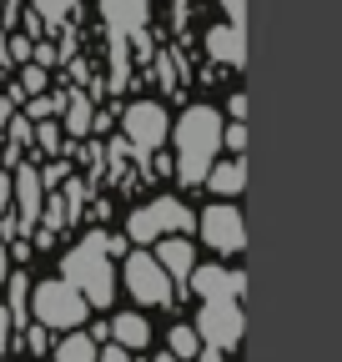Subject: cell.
<instances>
[{
	"mask_svg": "<svg viewBox=\"0 0 342 362\" xmlns=\"http://www.w3.org/2000/svg\"><path fill=\"white\" fill-rule=\"evenodd\" d=\"M222 111L211 106H187L177 121H171V141H177V176L187 187H201L211 161L222 156Z\"/></svg>",
	"mask_w": 342,
	"mask_h": 362,
	"instance_id": "obj_1",
	"label": "cell"
},
{
	"mask_svg": "<svg viewBox=\"0 0 342 362\" xmlns=\"http://www.w3.org/2000/svg\"><path fill=\"white\" fill-rule=\"evenodd\" d=\"M61 277L91 302V312L111 307L116 302V287H121V272H116V257L106 252V232H86L66 257H61Z\"/></svg>",
	"mask_w": 342,
	"mask_h": 362,
	"instance_id": "obj_2",
	"label": "cell"
},
{
	"mask_svg": "<svg viewBox=\"0 0 342 362\" xmlns=\"http://www.w3.org/2000/svg\"><path fill=\"white\" fill-rule=\"evenodd\" d=\"M30 322H46L51 332H76L91 322V302H86L66 277L30 282Z\"/></svg>",
	"mask_w": 342,
	"mask_h": 362,
	"instance_id": "obj_3",
	"label": "cell"
},
{
	"mask_svg": "<svg viewBox=\"0 0 342 362\" xmlns=\"http://www.w3.org/2000/svg\"><path fill=\"white\" fill-rule=\"evenodd\" d=\"M177 232H182V237L196 232L191 206L177 202V197H151V202H141L131 216H126V242H136V247L161 242V237H177Z\"/></svg>",
	"mask_w": 342,
	"mask_h": 362,
	"instance_id": "obj_4",
	"label": "cell"
},
{
	"mask_svg": "<svg viewBox=\"0 0 342 362\" xmlns=\"http://www.w3.org/2000/svg\"><path fill=\"white\" fill-rule=\"evenodd\" d=\"M121 282H126V292H131L141 307H171V297H177V287H171V277H166V267L156 262V252H141V247H131L121 257Z\"/></svg>",
	"mask_w": 342,
	"mask_h": 362,
	"instance_id": "obj_5",
	"label": "cell"
},
{
	"mask_svg": "<svg viewBox=\"0 0 342 362\" xmlns=\"http://www.w3.org/2000/svg\"><path fill=\"white\" fill-rule=\"evenodd\" d=\"M121 136H126V146H131L141 161L156 156L166 141H171V116L161 101H131L121 111Z\"/></svg>",
	"mask_w": 342,
	"mask_h": 362,
	"instance_id": "obj_6",
	"label": "cell"
},
{
	"mask_svg": "<svg viewBox=\"0 0 342 362\" xmlns=\"http://www.w3.org/2000/svg\"><path fill=\"white\" fill-rule=\"evenodd\" d=\"M191 327H196L201 347L232 352V347L242 342V302H237V297H211V302H201V312H196Z\"/></svg>",
	"mask_w": 342,
	"mask_h": 362,
	"instance_id": "obj_7",
	"label": "cell"
},
{
	"mask_svg": "<svg viewBox=\"0 0 342 362\" xmlns=\"http://www.w3.org/2000/svg\"><path fill=\"white\" fill-rule=\"evenodd\" d=\"M196 232H201V242H206L211 252H227V257H237V252L247 247V226H242V211H237L232 202H211V206L196 216Z\"/></svg>",
	"mask_w": 342,
	"mask_h": 362,
	"instance_id": "obj_8",
	"label": "cell"
},
{
	"mask_svg": "<svg viewBox=\"0 0 342 362\" xmlns=\"http://www.w3.org/2000/svg\"><path fill=\"white\" fill-rule=\"evenodd\" d=\"M11 211H16V221H20V237L25 232H35V226H40V206H46V181H40V171L35 166H16L11 171Z\"/></svg>",
	"mask_w": 342,
	"mask_h": 362,
	"instance_id": "obj_9",
	"label": "cell"
},
{
	"mask_svg": "<svg viewBox=\"0 0 342 362\" xmlns=\"http://www.w3.org/2000/svg\"><path fill=\"white\" fill-rule=\"evenodd\" d=\"M187 287H191L201 302H211V297H237V302H242V292H247V272H227V267H191Z\"/></svg>",
	"mask_w": 342,
	"mask_h": 362,
	"instance_id": "obj_10",
	"label": "cell"
},
{
	"mask_svg": "<svg viewBox=\"0 0 342 362\" xmlns=\"http://www.w3.org/2000/svg\"><path fill=\"white\" fill-rule=\"evenodd\" d=\"M101 21H106L111 40L141 35L146 21H151V0H101Z\"/></svg>",
	"mask_w": 342,
	"mask_h": 362,
	"instance_id": "obj_11",
	"label": "cell"
},
{
	"mask_svg": "<svg viewBox=\"0 0 342 362\" xmlns=\"http://www.w3.org/2000/svg\"><path fill=\"white\" fill-rule=\"evenodd\" d=\"M156 262L166 267V277H171V287H182L187 292V277H191V267H196V252H191V242L177 232V237H161L156 242Z\"/></svg>",
	"mask_w": 342,
	"mask_h": 362,
	"instance_id": "obj_12",
	"label": "cell"
},
{
	"mask_svg": "<svg viewBox=\"0 0 342 362\" xmlns=\"http://www.w3.org/2000/svg\"><path fill=\"white\" fill-rule=\"evenodd\" d=\"M206 51H211V61H222V66H232V71H237V66L247 61L242 25H232V21H227V25H211V30H206Z\"/></svg>",
	"mask_w": 342,
	"mask_h": 362,
	"instance_id": "obj_13",
	"label": "cell"
},
{
	"mask_svg": "<svg viewBox=\"0 0 342 362\" xmlns=\"http://www.w3.org/2000/svg\"><path fill=\"white\" fill-rule=\"evenodd\" d=\"M111 342L126 347V352H146L151 347V322L141 312H116L111 317Z\"/></svg>",
	"mask_w": 342,
	"mask_h": 362,
	"instance_id": "obj_14",
	"label": "cell"
},
{
	"mask_svg": "<svg viewBox=\"0 0 342 362\" xmlns=\"http://www.w3.org/2000/svg\"><path fill=\"white\" fill-rule=\"evenodd\" d=\"M201 187H211L217 197H237L242 187H247V156H232V161H211V171H206V181Z\"/></svg>",
	"mask_w": 342,
	"mask_h": 362,
	"instance_id": "obj_15",
	"label": "cell"
},
{
	"mask_svg": "<svg viewBox=\"0 0 342 362\" xmlns=\"http://www.w3.org/2000/svg\"><path fill=\"white\" fill-rule=\"evenodd\" d=\"M96 352H101V342L91 337V332H66L61 342H51V362H96Z\"/></svg>",
	"mask_w": 342,
	"mask_h": 362,
	"instance_id": "obj_16",
	"label": "cell"
},
{
	"mask_svg": "<svg viewBox=\"0 0 342 362\" xmlns=\"http://www.w3.org/2000/svg\"><path fill=\"white\" fill-rule=\"evenodd\" d=\"M6 307H11V327L20 332L30 322V277L25 272H11L6 277Z\"/></svg>",
	"mask_w": 342,
	"mask_h": 362,
	"instance_id": "obj_17",
	"label": "cell"
},
{
	"mask_svg": "<svg viewBox=\"0 0 342 362\" xmlns=\"http://www.w3.org/2000/svg\"><path fill=\"white\" fill-rule=\"evenodd\" d=\"M91 121H96V111H91V96H86V90H71L66 96V136H86L91 131Z\"/></svg>",
	"mask_w": 342,
	"mask_h": 362,
	"instance_id": "obj_18",
	"label": "cell"
},
{
	"mask_svg": "<svg viewBox=\"0 0 342 362\" xmlns=\"http://www.w3.org/2000/svg\"><path fill=\"white\" fill-rule=\"evenodd\" d=\"M11 347H20L25 357H51V327H46V322H25V327L11 337Z\"/></svg>",
	"mask_w": 342,
	"mask_h": 362,
	"instance_id": "obj_19",
	"label": "cell"
},
{
	"mask_svg": "<svg viewBox=\"0 0 342 362\" xmlns=\"http://www.w3.org/2000/svg\"><path fill=\"white\" fill-rule=\"evenodd\" d=\"M166 352H177L182 362H196V352H201L196 327H191V322H177V327H171V337H166Z\"/></svg>",
	"mask_w": 342,
	"mask_h": 362,
	"instance_id": "obj_20",
	"label": "cell"
},
{
	"mask_svg": "<svg viewBox=\"0 0 342 362\" xmlns=\"http://www.w3.org/2000/svg\"><path fill=\"white\" fill-rule=\"evenodd\" d=\"M76 6L81 0H30V11L40 16V25H66L76 16Z\"/></svg>",
	"mask_w": 342,
	"mask_h": 362,
	"instance_id": "obj_21",
	"label": "cell"
},
{
	"mask_svg": "<svg viewBox=\"0 0 342 362\" xmlns=\"http://www.w3.org/2000/svg\"><path fill=\"white\" fill-rule=\"evenodd\" d=\"M46 81H51V76H46V66H35V61H30V66L20 71V81L11 86V96H16V101H25V96H40V90H46Z\"/></svg>",
	"mask_w": 342,
	"mask_h": 362,
	"instance_id": "obj_22",
	"label": "cell"
},
{
	"mask_svg": "<svg viewBox=\"0 0 342 362\" xmlns=\"http://www.w3.org/2000/svg\"><path fill=\"white\" fill-rule=\"evenodd\" d=\"M35 146L46 151V156H56V151L66 146V141H61V121H51V116H46V121H35Z\"/></svg>",
	"mask_w": 342,
	"mask_h": 362,
	"instance_id": "obj_23",
	"label": "cell"
},
{
	"mask_svg": "<svg viewBox=\"0 0 342 362\" xmlns=\"http://www.w3.org/2000/svg\"><path fill=\"white\" fill-rule=\"evenodd\" d=\"M51 111H66V90H61V96H30L25 101V116L30 121H46Z\"/></svg>",
	"mask_w": 342,
	"mask_h": 362,
	"instance_id": "obj_24",
	"label": "cell"
},
{
	"mask_svg": "<svg viewBox=\"0 0 342 362\" xmlns=\"http://www.w3.org/2000/svg\"><path fill=\"white\" fill-rule=\"evenodd\" d=\"M222 146H232V156H242V151H247V126H242V121L222 126Z\"/></svg>",
	"mask_w": 342,
	"mask_h": 362,
	"instance_id": "obj_25",
	"label": "cell"
},
{
	"mask_svg": "<svg viewBox=\"0 0 342 362\" xmlns=\"http://www.w3.org/2000/svg\"><path fill=\"white\" fill-rule=\"evenodd\" d=\"M11 337H16V327H11V307L0 302V357L11 352Z\"/></svg>",
	"mask_w": 342,
	"mask_h": 362,
	"instance_id": "obj_26",
	"label": "cell"
},
{
	"mask_svg": "<svg viewBox=\"0 0 342 362\" xmlns=\"http://www.w3.org/2000/svg\"><path fill=\"white\" fill-rule=\"evenodd\" d=\"M30 45H35V40H30L25 30H20V35H11V61H20V66H25V61H30Z\"/></svg>",
	"mask_w": 342,
	"mask_h": 362,
	"instance_id": "obj_27",
	"label": "cell"
},
{
	"mask_svg": "<svg viewBox=\"0 0 342 362\" xmlns=\"http://www.w3.org/2000/svg\"><path fill=\"white\" fill-rule=\"evenodd\" d=\"M222 11H227L232 25H242V21H247V0H222Z\"/></svg>",
	"mask_w": 342,
	"mask_h": 362,
	"instance_id": "obj_28",
	"label": "cell"
},
{
	"mask_svg": "<svg viewBox=\"0 0 342 362\" xmlns=\"http://www.w3.org/2000/svg\"><path fill=\"white\" fill-rule=\"evenodd\" d=\"M96 362H136V357H131V352H126V347H116V342H111L106 352H96Z\"/></svg>",
	"mask_w": 342,
	"mask_h": 362,
	"instance_id": "obj_29",
	"label": "cell"
},
{
	"mask_svg": "<svg viewBox=\"0 0 342 362\" xmlns=\"http://www.w3.org/2000/svg\"><path fill=\"white\" fill-rule=\"evenodd\" d=\"M71 171H66V161H56L51 171H40V181H46V187H61V181H66Z\"/></svg>",
	"mask_w": 342,
	"mask_h": 362,
	"instance_id": "obj_30",
	"label": "cell"
},
{
	"mask_svg": "<svg viewBox=\"0 0 342 362\" xmlns=\"http://www.w3.org/2000/svg\"><path fill=\"white\" fill-rule=\"evenodd\" d=\"M11 192H16V187H11V171H0V216L11 211Z\"/></svg>",
	"mask_w": 342,
	"mask_h": 362,
	"instance_id": "obj_31",
	"label": "cell"
},
{
	"mask_svg": "<svg viewBox=\"0 0 342 362\" xmlns=\"http://www.w3.org/2000/svg\"><path fill=\"white\" fill-rule=\"evenodd\" d=\"M11 116H16V96H0V131L11 126Z\"/></svg>",
	"mask_w": 342,
	"mask_h": 362,
	"instance_id": "obj_32",
	"label": "cell"
},
{
	"mask_svg": "<svg viewBox=\"0 0 342 362\" xmlns=\"http://www.w3.org/2000/svg\"><path fill=\"white\" fill-rule=\"evenodd\" d=\"M6 277H11V247H6V237H0V287H6Z\"/></svg>",
	"mask_w": 342,
	"mask_h": 362,
	"instance_id": "obj_33",
	"label": "cell"
},
{
	"mask_svg": "<svg viewBox=\"0 0 342 362\" xmlns=\"http://www.w3.org/2000/svg\"><path fill=\"white\" fill-rule=\"evenodd\" d=\"M151 362H182V357H177V352H156Z\"/></svg>",
	"mask_w": 342,
	"mask_h": 362,
	"instance_id": "obj_34",
	"label": "cell"
},
{
	"mask_svg": "<svg viewBox=\"0 0 342 362\" xmlns=\"http://www.w3.org/2000/svg\"><path fill=\"white\" fill-rule=\"evenodd\" d=\"M25 362H40V357H25Z\"/></svg>",
	"mask_w": 342,
	"mask_h": 362,
	"instance_id": "obj_35",
	"label": "cell"
}]
</instances>
